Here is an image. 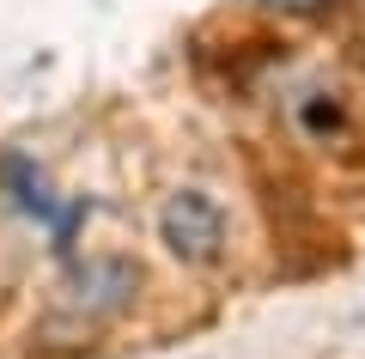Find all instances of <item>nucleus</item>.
Listing matches in <instances>:
<instances>
[{"instance_id":"f257e3e1","label":"nucleus","mask_w":365,"mask_h":359,"mask_svg":"<svg viewBox=\"0 0 365 359\" xmlns=\"http://www.w3.org/2000/svg\"><path fill=\"white\" fill-rule=\"evenodd\" d=\"M146 293V268L128 250H73L61 256L43 298V317L31 323L37 347H91V335L116 329L134 317Z\"/></svg>"},{"instance_id":"7ed1b4c3","label":"nucleus","mask_w":365,"mask_h":359,"mask_svg":"<svg viewBox=\"0 0 365 359\" xmlns=\"http://www.w3.org/2000/svg\"><path fill=\"white\" fill-rule=\"evenodd\" d=\"M0 201L13 207V213H25L31 226H43V238H49L55 256H73V238L79 226L91 219V201L86 195H61L49 183V171L37 165L31 153H0Z\"/></svg>"},{"instance_id":"f03ea898","label":"nucleus","mask_w":365,"mask_h":359,"mask_svg":"<svg viewBox=\"0 0 365 359\" xmlns=\"http://www.w3.org/2000/svg\"><path fill=\"white\" fill-rule=\"evenodd\" d=\"M153 238H158V250H165L170 262H182V268H220V262L232 256V213H225V201L213 189L177 183V189L158 201V213H153Z\"/></svg>"},{"instance_id":"20e7f679","label":"nucleus","mask_w":365,"mask_h":359,"mask_svg":"<svg viewBox=\"0 0 365 359\" xmlns=\"http://www.w3.org/2000/svg\"><path fill=\"white\" fill-rule=\"evenodd\" d=\"M256 6H268V13H287V19H311V13H329L335 0H256Z\"/></svg>"}]
</instances>
